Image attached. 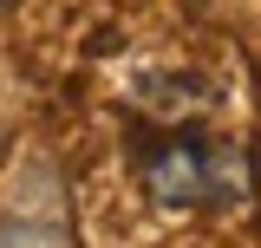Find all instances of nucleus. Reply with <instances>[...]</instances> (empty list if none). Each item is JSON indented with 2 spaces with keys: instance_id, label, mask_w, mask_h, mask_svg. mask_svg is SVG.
Wrapping results in <instances>:
<instances>
[{
  "instance_id": "1",
  "label": "nucleus",
  "mask_w": 261,
  "mask_h": 248,
  "mask_svg": "<svg viewBox=\"0 0 261 248\" xmlns=\"http://www.w3.org/2000/svg\"><path fill=\"white\" fill-rule=\"evenodd\" d=\"M144 189L163 209H222L242 196V157L209 137H170L144 157Z\"/></svg>"
}]
</instances>
